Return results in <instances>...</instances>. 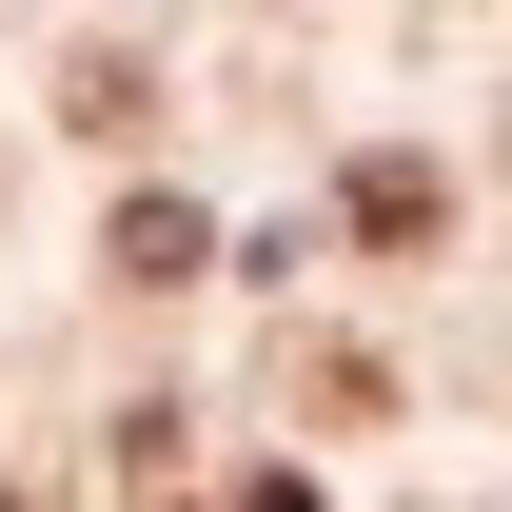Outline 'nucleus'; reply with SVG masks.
<instances>
[{
	"mask_svg": "<svg viewBox=\"0 0 512 512\" xmlns=\"http://www.w3.org/2000/svg\"><path fill=\"white\" fill-rule=\"evenodd\" d=\"M197 256H217V237H197L178 197H138V217H119V276H138V296H197Z\"/></svg>",
	"mask_w": 512,
	"mask_h": 512,
	"instance_id": "1",
	"label": "nucleus"
},
{
	"mask_svg": "<svg viewBox=\"0 0 512 512\" xmlns=\"http://www.w3.org/2000/svg\"><path fill=\"white\" fill-rule=\"evenodd\" d=\"M453 197H434V158H355V237H434Z\"/></svg>",
	"mask_w": 512,
	"mask_h": 512,
	"instance_id": "2",
	"label": "nucleus"
}]
</instances>
